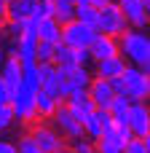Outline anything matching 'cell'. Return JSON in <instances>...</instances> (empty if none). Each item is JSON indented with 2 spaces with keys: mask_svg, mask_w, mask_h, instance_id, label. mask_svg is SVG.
Listing matches in <instances>:
<instances>
[{
  "mask_svg": "<svg viewBox=\"0 0 150 153\" xmlns=\"http://www.w3.org/2000/svg\"><path fill=\"white\" fill-rule=\"evenodd\" d=\"M118 54L129 65H134V67L150 73V38H148L145 30L129 27L123 35H118Z\"/></svg>",
  "mask_w": 150,
  "mask_h": 153,
  "instance_id": "1",
  "label": "cell"
},
{
  "mask_svg": "<svg viewBox=\"0 0 150 153\" xmlns=\"http://www.w3.org/2000/svg\"><path fill=\"white\" fill-rule=\"evenodd\" d=\"M30 137L35 140V145L40 148V153H56V151H62V148H67V140L46 118H35L30 124Z\"/></svg>",
  "mask_w": 150,
  "mask_h": 153,
  "instance_id": "2",
  "label": "cell"
},
{
  "mask_svg": "<svg viewBox=\"0 0 150 153\" xmlns=\"http://www.w3.org/2000/svg\"><path fill=\"white\" fill-rule=\"evenodd\" d=\"M121 81L126 86V97L132 102H145L150 97V75L145 70L134 67V65H126V70L121 73Z\"/></svg>",
  "mask_w": 150,
  "mask_h": 153,
  "instance_id": "3",
  "label": "cell"
},
{
  "mask_svg": "<svg viewBox=\"0 0 150 153\" xmlns=\"http://www.w3.org/2000/svg\"><path fill=\"white\" fill-rule=\"evenodd\" d=\"M94 38H97V30H94V27H89V24H83V22H78V19H70L67 24H62V38H59V43H64V46H70V48H89V46L94 43Z\"/></svg>",
  "mask_w": 150,
  "mask_h": 153,
  "instance_id": "4",
  "label": "cell"
},
{
  "mask_svg": "<svg viewBox=\"0 0 150 153\" xmlns=\"http://www.w3.org/2000/svg\"><path fill=\"white\" fill-rule=\"evenodd\" d=\"M129 30V22H126V16L121 13V8L115 5V0L110 3V5H105V8H99V19H97V32L99 35H113V38H118V35H123Z\"/></svg>",
  "mask_w": 150,
  "mask_h": 153,
  "instance_id": "5",
  "label": "cell"
},
{
  "mask_svg": "<svg viewBox=\"0 0 150 153\" xmlns=\"http://www.w3.org/2000/svg\"><path fill=\"white\" fill-rule=\"evenodd\" d=\"M35 94H38V91H32V89H27V86H19V89L11 94L8 105L13 108L16 121H21V124H32V121L38 118V113H35Z\"/></svg>",
  "mask_w": 150,
  "mask_h": 153,
  "instance_id": "6",
  "label": "cell"
},
{
  "mask_svg": "<svg viewBox=\"0 0 150 153\" xmlns=\"http://www.w3.org/2000/svg\"><path fill=\"white\" fill-rule=\"evenodd\" d=\"M91 78H94L91 70H89V67H81V65L62 70V102H64L70 94H75V91H86L89 83H91Z\"/></svg>",
  "mask_w": 150,
  "mask_h": 153,
  "instance_id": "7",
  "label": "cell"
},
{
  "mask_svg": "<svg viewBox=\"0 0 150 153\" xmlns=\"http://www.w3.org/2000/svg\"><path fill=\"white\" fill-rule=\"evenodd\" d=\"M51 124H54V129L64 137V140H75V137H81L83 134V124L67 110V105L64 102H59L56 105V110H54V116L48 118Z\"/></svg>",
  "mask_w": 150,
  "mask_h": 153,
  "instance_id": "8",
  "label": "cell"
},
{
  "mask_svg": "<svg viewBox=\"0 0 150 153\" xmlns=\"http://www.w3.org/2000/svg\"><path fill=\"white\" fill-rule=\"evenodd\" d=\"M115 5L121 8V13L126 16L129 27L134 30H148V5L142 0H115Z\"/></svg>",
  "mask_w": 150,
  "mask_h": 153,
  "instance_id": "9",
  "label": "cell"
},
{
  "mask_svg": "<svg viewBox=\"0 0 150 153\" xmlns=\"http://www.w3.org/2000/svg\"><path fill=\"white\" fill-rule=\"evenodd\" d=\"M129 129L134 137H148L150 134V110L145 102H132L129 108V118H126Z\"/></svg>",
  "mask_w": 150,
  "mask_h": 153,
  "instance_id": "10",
  "label": "cell"
},
{
  "mask_svg": "<svg viewBox=\"0 0 150 153\" xmlns=\"http://www.w3.org/2000/svg\"><path fill=\"white\" fill-rule=\"evenodd\" d=\"M86 94H89V100L94 102V108H99V110H107L110 102H113V97H115L110 81H105V78H91Z\"/></svg>",
  "mask_w": 150,
  "mask_h": 153,
  "instance_id": "11",
  "label": "cell"
},
{
  "mask_svg": "<svg viewBox=\"0 0 150 153\" xmlns=\"http://www.w3.org/2000/svg\"><path fill=\"white\" fill-rule=\"evenodd\" d=\"M126 59L121 56V54H115V56H107V59H99V62H94V78H105V81H110V78H115V75H121L123 70H126Z\"/></svg>",
  "mask_w": 150,
  "mask_h": 153,
  "instance_id": "12",
  "label": "cell"
},
{
  "mask_svg": "<svg viewBox=\"0 0 150 153\" xmlns=\"http://www.w3.org/2000/svg\"><path fill=\"white\" fill-rule=\"evenodd\" d=\"M64 105H67V110H70V113H72L81 124H83V121H86V118L97 110V108H94V102L89 100V94H86V91H75V94H70V97L64 100Z\"/></svg>",
  "mask_w": 150,
  "mask_h": 153,
  "instance_id": "13",
  "label": "cell"
},
{
  "mask_svg": "<svg viewBox=\"0 0 150 153\" xmlns=\"http://www.w3.org/2000/svg\"><path fill=\"white\" fill-rule=\"evenodd\" d=\"M89 51H91V59H94V62L107 59V56H115V54H118V38H113V35H99V32H97L94 43L89 46Z\"/></svg>",
  "mask_w": 150,
  "mask_h": 153,
  "instance_id": "14",
  "label": "cell"
},
{
  "mask_svg": "<svg viewBox=\"0 0 150 153\" xmlns=\"http://www.w3.org/2000/svg\"><path fill=\"white\" fill-rule=\"evenodd\" d=\"M110 121H113V118H110V113L97 108V110L83 121V134H86L89 140H94V143H97V140L102 137V132H105V126H107Z\"/></svg>",
  "mask_w": 150,
  "mask_h": 153,
  "instance_id": "15",
  "label": "cell"
},
{
  "mask_svg": "<svg viewBox=\"0 0 150 153\" xmlns=\"http://www.w3.org/2000/svg\"><path fill=\"white\" fill-rule=\"evenodd\" d=\"M0 78L5 81L8 91L13 94L19 86H21V62L16 56H5V62L0 65Z\"/></svg>",
  "mask_w": 150,
  "mask_h": 153,
  "instance_id": "16",
  "label": "cell"
},
{
  "mask_svg": "<svg viewBox=\"0 0 150 153\" xmlns=\"http://www.w3.org/2000/svg\"><path fill=\"white\" fill-rule=\"evenodd\" d=\"M32 8H35V0H5V19L11 22H24L32 16Z\"/></svg>",
  "mask_w": 150,
  "mask_h": 153,
  "instance_id": "17",
  "label": "cell"
},
{
  "mask_svg": "<svg viewBox=\"0 0 150 153\" xmlns=\"http://www.w3.org/2000/svg\"><path fill=\"white\" fill-rule=\"evenodd\" d=\"M35 46H38V38L32 35H21L16 40V59L21 62V67L35 65Z\"/></svg>",
  "mask_w": 150,
  "mask_h": 153,
  "instance_id": "18",
  "label": "cell"
},
{
  "mask_svg": "<svg viewBox=\"0 0 150 153\" xmlns=\"http://www.w3.org/2000/svg\"><path fill=\"white\" fill-rule=\"evenodd\" d=\"M62 38V24L51 16V19H40L38 22V40H46V43H59Z\"/></svg>",
  "mask_w": 150,
  "mask_h": 153,
  "instance_id": "19",
  "label": "cell"
},
{
  "mask_svg": "<svg viewBox=\"0 0 150 153\" xmlns=\"http://www.w3.org/2000/svg\"><path fill=\"white\" fill-rule=\"evenodd\" d=\"M56 105H59V100H56V97H51L48 91L38 89V94H35V113H38V118H46V121H48V118L54 116Z\"/></svg>",
  "mask_w": 150,
  "mask_h": 153,
  "instance_id": "20",
  "label": "cell"
},
{
  "mask_svg": "<svg viewBox=\"0 0 150 153\" xmlns=\"http://www.w3.org/2000/svg\"><path fill=\"white\" fill-rule=\"evenodd\" d=\"M129 108H132V100H129L126 94H115L113 102H110V108H107V113H110V118H113L115 124H126Z\"/></svg>",
  "mask_w": 150,
  "mask_h": 153,
  "instance_id": "21",
  "label": "cell"
},
{
  "mask_svg": "<svg viewBox=\"0 0 150 153\" xmlns=\"http://www.w3.org/2000/svg\"><path fill=\"white\" fill-rule=\"evenodd\" d=\"M51 62L59 67V70H67V67H75V48L64 46V43H56L54 46V56Z\"/></svg>",
  "mask_w": 150,
  "mask_h": 153,
  "instance_id": "22",
  "label": "cell"
},
{
  "mask_svg": "<svg viewBox=\"0 0 150 153\" xmlns=\"http://www.w3.org/2000/svg\"><path fill=\"white\" fill-rule=\"evenodd\" d=\"M54 3V19L59 24H67L70 19H75V3L72 0H51Z\"/></svg>",
  "mask_w": 150,
  "mask_h": 153,
  "instance_id": "23",
  "label": "cell"
},
{
  "mask_svg": "<svg viewBox=\"0 0 150 153\" xmlns=\"http://www.w3.org/2000/svg\"><path fill=\"white\" fill-rule=\"evenodd\" d=\"M75 19L97 30V19H99V8H94V5H75Z\"/></svg>",
  "mask_w": 150,
  "mask_h": 153,
  "instance_id": "24",
  "label": "cell"
},
{
  "mask_svg": "<svg viewBox=\"0 0 150 153\" xmlns=\"http://www.w3.org/2000/svg\"><path fill=\"white\" fill-rule=\"evenodd\" d=\"M67 148L72 153H97L94 151V140H89L86 134H81V137H75V140H67Z\"/></svg>",
  "mask_w": 150,
  "mask_h": 153,
  "instance_id": "25",
  "label": "cell"
},
{
  "mask_svg": "<svg viewBox=\"0 0 150 153\" xmlns=\"http://www.w3.org/2000/svg\"><path fill=\"white\" fill-rule=\"evenodd\" d=\"M54 16V3L51 0H35V8H32V19H51Z\"/></svg>",
  "mask_w": 150,
  "mask_h": 153,
  "instance_id": "26",
  "label": "cell"
},
{
  "mask_svg": "<svg viewBox=\"0 0 150 153\" xmlns=\"http://www.w3.org/2000/svg\"><path fill=\"white\" fill-rule=\"evenodd\" d=\"M123 153H150V140L148 137H132L123 145Z\"/></svg>",
  "mask_w": 150,
  "mask_h": 153,
  "instance_id": "27",
  "label": "cell"
},
{
  "mask_svg": "<svg viewBox=\"0 0 150 153\" xmlns=\"http://www.w3.org/2000/svg\"><path fill=\"white\" fill-rule=\"evenodd\" d=\"M54 46H56V43L38 40V46H35V62H51V56H54Z\"/></svg>",
  "mask_w": 150,
  "mask_h": 153,
  "instance_id": "28",
  "label": "cell"
},
{
  "mask_svg": "<svg viewBox=\"0 0 150 153\" xmlns=\"http://www.w3.org/2000/svg\"><path fill=\"white\" fill-rule=\"evenodd\" d=\"M16 124V116H13V108L5 102V105H0V132H8L11 126Z\"/></svg>",
  "mask_w": 150,
  "mask_h": 153,
  "instance_id": "29",
  "label": "cell"
},
{
  "mask_svg": "<svg viewBox=\"0 0 150 153\" xmlns=\"http://www.w3.org/2000/svg\"><path fill=\"white\" fill-rule=\"evenodd\" d=\"M16 153H40V148L35 145V140L30 137V132L19 137V143H16Z\"/></svg>",
  "mask_w": 150,
  "mask_h": 153,
  "instance_id": "30",
  "label": "cell"
},
{
  "mask_svg": "<svg viewBox=\"0 0 150 153\" xmlns=\"http://www.w3.org/2000/svg\"><path fill=\"white\" fill-rule=\"evenodd\" d=\"M75 65H81V67H89V65H94V59H91V51H89V48H75Z\"/></svg>",
  "mask_w": 150,
  "mask_h": 153,
  "instance_id": "31",
  "label": "cell"
},
{
  "mask_svg": "<svg viewBox=\"0 0 150 153\" xmlns=\"http://www.w3.org/2000/svg\"><path fill=\"white\" fill-rule=\"evenodd\" d=\"M11 100V91H8V86H5V81L0 78V105H5Z\"/></svg>",
  "mask_w": 150,
  "mask_h": 153,
  "instance_id": "32",
  "label": "cell"
},
{
  "mask_svg": "<svg viewBox=\"0 0 150 153\" xmlns=\"http://www.w3.org/2000/svg\"><path fill=\"white\" fill-rule=\"evenodd\" d=\"M0 153H16V143H11V140H0Z\"/></svg>",
  "mask_w": 150,
  "mask_h": 153,
  "instance_id": "33",
  "label": "cell"
},
{
  "mask_svg": "<svg viewBox=\"0 0 150 153\" xmlns=\"http://www.w3.org/2000/svg\"><path fill=\"white\" fill-rule=\"evenodd\" d=\"M113 0H89V5H94V8H105V5H110Z\"/></svg>",
  "mask_w": 150,
  "mask_h": 153,
  "instance_id": "34",
  "label": "cell"
},
{
  "mask_svg": "<svg viewBox=\"0 0 150 153\" xmlns=\"http://www.w3.org/2000/svg\"><path fill=\"white\" fill-rule=\"evenodd\" d=\"M3 24H5V11H0V30H3Z\"/></svg>",
  "mask_w": 150,
  "mask_h": 153,
  "instance_id": "35",
  "label": "cell"
},
{
  "mask_svg": "<svg viewBox=\"0 0 150 153\" xmlns=\"http://www.w3.org/2000/svg\"><path fill=\"white\" fill-rule=\"evenodd\" d=\"M5 62V51H3V46H0V65Z\"/></svg>",
  "mask_w": 150,
  "mask_h": 153,
  "instance_id": "36",
  "label": "cell"
},
{
  "mask_svg": "<svg viewBox=\"0 0 150 153\" xmlns=\"http://www.w3.org/2000/svg\"><path fill=\"white\" fill-rule=\"evenodd\" d=\"M75 5H89V0H72Z\"/></svg>",
  "mask_w": 150,
  "mask_h": 153,
  "instance_id": "37",
  "label": "cell"
},
{
  "mask_svg": "<svg viewBox=\"0 0 150 153\" xmlns=\"http://www.w3.org/2000/svg\"><path fill=\"white\" fill-rule=\"evenodd\" d=\"M56 153H72V151H70V148H62V151H56Z\"/></svg>",
  "mask_w": 150,
  "mask_h": 153,
  "instance_id": "38",
  "label": "cell"
},
{
  "mask_svg": "<svg viewBox=\"0 0 150 153\" xmlns=\"http://www.w3.org/2000/svg\"><path fill=\"white\" fill-rule=\"evenodd\" d=\"M3 8H5V0H0V11H3Z\"/></svg>",
  "mask_w": 150,
  "mask_h": 153,
  "instance_id": "39",
  "label": "cell"
},
{
  "mask_svg": "<svg viewBox=\"0 0 150 153\" xmlns=\"http://www.w3.org/2000/svg\"><path fill=\"white\" fill-rule=\"evenodd\" d=\"M0 46H3V30H0Z\"/></svg>",
  "mask_w": 150,
  "mask_h": 153,
  "instance_id": "40",
  "label": "cell"
}]
</instances>
